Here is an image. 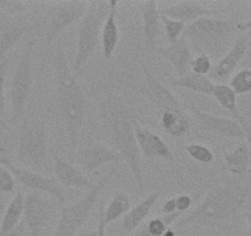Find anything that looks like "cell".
<instances>
[{
	"label": "cell",
	"mask_w": 251,
	"mask_h": 236,
	"mask_svg": "<svg viewBox=\"0 0 251 236\" xmlns=\"http://www.w3.org/2000/svg\"><path fill=\"white\" fill-rule=\"evenodd\" d=\"M156 52L163 55L173 66V68L177 73V76H183L185 74H187L192 61V48L183 36L175 43H171L166 47L158 48Z\"/></svg>",
	"instance_id": "cell-19"
},
{
	"label": "cell",
	"mask_w": 251,
	"mask_h": 236,
	"mask_svg": "<svg viewBox=\"0 0 251 236\" xmlns=\"http://www.w3.org/2000/svg\"><path fill=\"white\" fill-rule=\"evenodd\" d=\"M0 236H26V224L25 221H21L15 229H13L11 231L5 234H1Z\"/></svg>",
	"instance_id": "cell-41"
},
{
	"label": "cell",
	"mask_w": 251,
	"mask_h": 236,
	"mask_svg": "<svg viewBox=\"0 0 251 236\" xmlns=\"http://www.w3.org/2000/svg\"><path fill=\"white\" fill-rule=\"evenodd\" d=\"M89 1L74 0V1H59L54 4L48 16L45 37L47 45L57 41L60 33L79 19H83L88 10Z\"/></svg>",
	"instance_id": "cell-10"
},
{
	"label": "cell",
	"mask_w": 251,
	"mask_h": 236,
	"mask_svg": "<svg viewBox=\"0 0 251 236\" xmlns=\"http://www.w3.org/2000/svg\"><path fill=\"white\" fill-rule=\"evenodd\" d=\"M245 218H246V223H248V228H249L248 236H251V212L250 211L246 212Z\"/></svg>",
	"instance_id": "cell-46"
},
{
	"label": "cell",
	"mask_w": 251,
	"mask_h": 236,
	"mask_svg": "<svg viewBox=\"0 0 251 236\" xmlns=\"http://www.w3.org/2000/svg\"><path fill=\"white\" fill-rule=\"evenodd\" d=\"M55 105L69 137V146L74 151L78 146L79 137L86 117V95L83 85L69 67L66 49L57 41L54 57Z\"/></svg>",
	"instance_id": "cell-2"
},
{
	"label": "cell",
	"mask_w": 251,
	"mask_h": 236,
	"mask_svg": "<svg viewBox=\"0 0 251 236\" xmlns=\"http://www.w3.org/2000/svg\"><path fill=\"white\" fill-rule=\"evenodd\" d=\"M0 11L8 16H24L28 11L27 6L19 0H0Z\"/></svg>",
	"instance_id": "cell-35"
},
{
	"label": "cell",
	"mask_w": 251,
	"mask_h": 236,
	"mask_svg": "<svg viewBox=\"0 0 251 236\" xmlns=\"http://www.w3.org/2000/svg\"><path fill=\"white\" fill-rule=\"evenodd\" d=\"M132 123H133L134 133H136L137 142H138L139 149H141V153L143 158H160L169 161L175 160L170 146L158 134L151 132V129H147L144 127H142L136 121V118H132Z\"/></svg>",
	"instance_id": "cell-16"
},
{
	"label": "cell",
	"mask_w": 251,
	"mask_h": 236,
	"mask_svg": "<svg viewBox=\"0 0 251 236\" xmlns=\"http://www.w3.org/2000/svg\"><path fill=\"white\" fill-rule=\"evenodd\" d=\"M15 189V179L8 167L0 166V192L10 193Z\"/></svg>",
	"instance_id": "cell-36"
},
{
	"label": "cell",
	"mask_w": 251,
	"mask_h": 236,
	"mask_svg": "<svg viewBox=\"0 0 251 236\" xmlns=\"http://www.w3.org/2000/svg\"><path fill=\"white\" fill-rule=\"evenodd\" d=\"M175 201H176V211L185 214V212H187L188 209L191 208L192 204H194V197L190 196V194L182 193L176 196Z\"/></svg>",
	"instance_id": "cell-37"
},
{
	"label": "cell",
	"mask_w": 251,
	"mask_h": 236,
	"mask_svg": "<svg viewBox=\"0 0 251 236\" xmlns=\"http://www.w3.org/2000/svg\"><path fill=\"white\" fill-rule=\"evenodd\" d=\"M75 163L86 173L94 172L101 166L116 163L120 160V155L108 145L90 144L75 153Z\"/></svg>",
	"instance_id": "cell-17"
},
{
	"label": "cell",
	"mask_w": 251,
	"mask_h": 236,
	"mask_svg": "<svg viewBox=\"0 0 251 236\" xmlns=\"http://www.w3.org/2000/svg\"><path fill=\"white\" fill-rule=\"evenodd\" d=\"M9 61L3 58L0 61V126L4 124L6 115V102H5V75L8 69Z\"/></svg>",
	"instance_id": "cell-33"
},
{
	"label": "cell",
	"mask_w": 251,
	"mask_h": 236,
	"mask_svg": "<svg viewBox=\"0 0 251 236\" xmlns=\"http://www.w3.org/2000/svg\"><path fill=\"white\" fill-rule=\"evenodd\" d=\"M160 196L161 192L155 191L149 194L148 197H146L143 201L139 202L137 206L132 207L128 213L122 218V221H121L120 225L121 231L122 233H132V231H136L143 224V221L148 218L151 209L155 206V203L160 198Z\"/></svg>",
	"instance_id": "cell-23"
},
{
	"label": "cell",
	"mask_w": 251,
	"mask_h": 236,
	"mask_svg": "<svg viewBox=\"0 0 251 236\" xmlns=\"http://www.w3.org/2000/svg\"><path fill=\"white\" fill-rule=\"evenodd\" d=\"M159 116L161 128L173 138H181L191 129L194 119L186 111H161Z\"/></svg>",
	"instance_id": "cell-24"
},
{
	"label": "cell",
	"mask_w": 251,
	"mask_h": 236,
	"mask_svg": "<svg viewBox=\"0 0 251 236\" xmlns=\"http://www.w3.org/2000/svg\"><path fill=\"white\" fill-rule=\"evenodd\" d=\"M236 30L233 20L203 18L186 26L183 37L201 54L216 55Z\"/></svg>",
	"instance_id": "cell-5"
},
{
	"label": "cell",
	"mask_w": 251,
	"mask_h": 236,
	"mask_svg": "<svg viewBox=\"0 0 251 236\" xmlns=\"http://www.w3.org/2000/svg\"><path fill=\"white\" fill-rule=\"evenodd\" d=\"M133 236H151V234L147 231V226H146V223L142 224L141 226H139L138 229H137L136 231H134V235Z\"/></svg>",
	"instance_id": "cell-43"
},
{
	"label": "cell",
	"mask_w": 251,
	"mask_h": 236,
	"mask_svg": "<svg viewBox=\"0 0 251 236\" xmlns=\"http://www.w3.org/2000/svg\"><path fill=\"white\" fill-rule=\"evenodd\" d=\"M8 168L13 173L15 181H18L23 186L33 189L36 192L50 194V197L57 199L60 204L66 202V193L63 191L59 182L55 179H53V177L45 176L38 172V171L30 170V168L18 167V166L13 165V164L8 166Z\"/></svg>",
	"instance_id": "cell-12"
},
{
	"label": "cell",
	"mask_w": 251,
	"mask_h": 236,
	"mask_svg": "<svg viewBox=\"0 0 251 236\" xmlns=\"http://www.w3.org/2000/svg\"><path fill=\"white\" fill-rule=\"evenodd\" d=\"M142 71H143L146 83L143 85L127 84V88H129L132 91L148 100L156 108V112L169 110L185 111V107L181 105L178 98L171 93L170 89H168L163 83H160L159 79L151 73L148 67L144 63H142Z\"/></svg>",
	"instance_id": "cell-9"
},
{
	"label": "cell",
	"mask_w": 251,
	"mask_h": 236,
	"mask_svg": "<svg viewBox=\"0 0 251 236\" xmlns=\"http://www.w3.org/2000/svg\"><path fill=\"white\" fill-rule=\"evenodd\" d=\"M132 208L129 197L123 192H116L111 198L107 208H105V223L106 225L113 223L117 219L123 218Z\"/></svg>",
	"instance_id": "cell-28"
},
{
	"label": "cell",
	"mask_w": 251,
	"mask_h": 236,
	"mask_svg": "<svg viewBox=\"0 0 251 236\" xmlns=\"http://www.w3.org/2000/svg\"><path fill=\"white\" fill-rule=\"evenodd\" d=\"M250 35L251 33H244L236 38L230 49L213 67L212 71L209 73L208 78L212 81L217 84H224V81L228 80L233 75L238 64L240 63V61L248 52V41Z\"/></svg>",
	"instance_id": "cell-15"
},
{
	"label": "cell",
	"mask_w": 251,
	"mask_h": 236,
	"mask_svg": "<svg viewBox=\"0 0 251 236\" xmlns=\"http://www.w3.org/2000/svg\"><path fill=\"white\" fill-rule=\"evenodd\" d=\"M164 236H176V233H175V229L174 228H169L168 230L165 231V234H164Z\"/></svg>",
	"instance_id": "cell-47"
},
{
	"label": "cell",
	"mask_w": 251,
	"mask_h": 236,
	"mask_svg": "<svg viewBox=\"0 0 251 236\" xmlns=\"http://www.w3.org/2000/svg\"><path fill=\"white\" fill-rule=\"evenodd\" d=\"M229 173L234 177H243L251 167V153L248 143H241L233 151L224 155Z\"/></svg>",
	"instance_id": "cell-25"
},
{
	"label": "cell",
	"mask_w": 251,
	"mask_h": 236,
	"mask_svg": "<svg viewBox=\"0 0 251 236\" xmlns=\"http://www.w3.org/2000/svg\"><path fill=\"white\" fill-rule=\"evenodd\" d=\"M217 13L218 11L206 8L200 1H181V3L173 4L170 6H165L161 10V15L181 21L183 24H192L200 19L209 18Z\"/></svg>",
	"instance_id": "cell-20"
},
{
	"label": "cell",
	"mask_w": 251,
	"mask_h": 236,
	"mask_svg": "<svg viewBox=\"0 0 251 236\" xmlns=\"http://www.w3.org/2000/svg\"><path fill=\"white\" fill-rule=\"evenodd\" d=\"M106 223H105V203L101 202L99 207V223H98V236H107L106 234Z\"/></svg>",
	"instance_id": "cell-39"
},
{
	"label": "cell",
	"mask_w": 251,
	"mask_h": 236,
	"mask_svg": "<svg viewBox=\"0 0 251 236\" xmlns=\"http://www.w3.org/2000/svg\"><path fill=\"white\" fill-rule=\"evenodd\" d=\"M251 197V179L224 177L209 189L203 201L171 226L176 229L218 226L238 216Z\"/></svg>",
	"instance_id": "cell-1"
},
{
	"label": "cell",
	"mask_w": 251,
	"mask_h": 236,
	"mask_svg": "<svg viewBox=\"0 0 251 236\" xmlns=\"http://www.w3.org/2000/svg\"><path fill=\"white\" fill-rule=\"evenodd\" d=\"M183 150L190 155V158L194 159L195 161L201 164H211L214 161V153L203 144H187L183 146Z\"/></svg>",
	"instance_id": "cell-31"
},
{
	"label": "cell",
	"mask_w": 251,
	"mask_h": 236,
	"mask_svg": "<svg viewBox=\"0 0 251 236\" xmlns=\"http://www.w3.org/2000/svg\"><path fill=\"white\" fill-rule=\"evenodd\" d=\"M236 121L240 123V126L243 127L244 129V133H245V138H246V143H248L249 148H250V153H251V123L250 122L246 119L244 116L239 115L238 117H236ZM249 173L251 175V167H250V171H249Z\"/></svg>",
	"instance_id": "cell-38"
},
{
	"label": "cell",
	"mask_w": 251,
	"mask_h": 236,
	"mask_svg": "<svg viewBox=\"0 0 251 236\" xmlns=\"http://www.w3.org/2000/svg\"><path fill=\"white\" fill-rule=\"evenodd\" d=\"M37 26L35 21L25 15L0 18V61L5 58L9 49Z\"/></svg>",
	"instance_id": "cell-14"
},
{
	"label": "cell",
	"mask_w": 251,
	"mask_h": 236,
	"mask_svg": "<svg viewBox=\"0 0 251 236\" xmlns=\"http://www.w3.org/2000/svg\"><path fill=\"white\" fill-rule=\"evenodd\" d=\"M48 128L43 119L33 118L19 124L16 160L24 166L41 170L47 161Z\"/></svg>",
	"instance_id": "cell-6"
},
{
	"label": "cell",
	"mask_w": 251,
	"mask_h": 236,
	"mask_svg": "<svg viewBox=\"0 0 251 236\" xmlns=\"http://www.w3.org/2000/svg\"><path fill=\"white\" fill-rule=\"evenodd\" d=\"M190 111L192 113V118L196 122L197 126L201 127L203 131L209 132L212 134L226 137V138L231 139H244L245 133H244L243 127L240 126L236 119H230V118L219 117V116L209 115L204 112L201 108L196 107L195 105L190 106Z\"/></svg>",
	"instance_id": "cell-13"
},
{
	"label": "cell",
	"mask_w": 251,
	"mask_h": 236,
	"mask_svg": "<svg viewBox=\"0 0 251 236\" xmlns=\"http://www.w3.org/2000/svg\"><path fill=\"white\" fill-rule=\"evenodd\" d=\"M160 23L163 24L164 30H165V35L168 41L171 43H175L176 41L180 40L183 36V31H185L186 25L181 21L174 20V19L168 18L160 14Z\"/></svg>",
	"instance_id": "cell-32"
},
{
	"label": "cell",
	"mask_w": 251,
	"mask_h": 236,
	"mask_svg": "<svg viewBox=\"0 0 251 236\" xmlns=\"http://www.w3.org/2000/svg\"><path fill=\"white\" fill-rule=\"evenodd\" d=\"M54 214L53 203L41 192H31L25 197L24 219L30 236H41Z\"/></svg>",
	"instance_id": "cell-11"
},
{
	"label": "cell",
	"mask_w": 251,
	"mask_h": 236,
	"mask_svg": "<svg viewBox=\"0 0 251 236\" xmlns=\"http://www.w3.org/2000/svg\"><path fill=\"white\" fill-rule=\"evenodd\" d=\"M24 204H25V196L23 192L18 191L6 207L5 213L0 223V235L11 231L23 221L21 218H24Z\"/></svg>",
	"instance_id": "cell-27"
},
{
	"label": "cell",
	"mask_w": 251,
	"mask_h": 236,
	"mask_svg": "<svg viewBox=\"0 0 251 236\" xmlns=\"http://www.w3.org/2000/svg\"><path fill=\"white\" fill-rule=\"evenodd\" d=\"M236 30L239 31H251V20L246 21V23L236 24Z\"/></svg>",
	"instance_id": "cell-44"
},
{
	"label": "cell",
	"mask_w": 251,
	"mask_h": 236,
	"mask_svg": "<svg viewBox=\"0 0 251 236\" xmlns=\"http://www.w3.org/2000/svg\"><path fill=\"white\" fill-rule=\"evenodd\" d=\"M120 1L110 0L108 1L107 18L102 26L101 32V46H102V54L105 59H110L117 48L118 40H120V30L117 24V10Z\"/></svg>",
	"instance_id": "cell-22"
},
{
	"label": "cell",
	"mask_w": 251,
	"mask_h": 236,
	"mask_svg": "<svg viewBox=\"0 0 251 236\" xmlns=\"http://www.w3.org/2000/svg\"><path fill=\"white\" fill-rule=\"evenodd\" d=\"M75 236H98V231L96 230H83Z\"/></svg>",
	"instance_id": "cell-45"
},
{
	"label": "cell",
	"mask_w": 251,
	"mask_h": 236,
	"mask_svg": "<svg viewBox=\"0 0 251 236\" xmlns=\"http://www.w3.org/2000/svg\"><path fill=\"white\" fill-rule=\"evenodd\" d=\"M108 1H89L88 10L81 19L76 37V53L72 71L75 76L88 63L101 42L102 26L107 18Z\"/></svg>",
	"instance_id": "cell-4"
},
{
	"label": "cell",
	"mask_w": 251,
	"mask_h": 236,
	"mask_svg": "<svg viewBox=\"0 0 251 236\" xmlns=\"http://www.w3.org/2000/svg\"><path fill=\"white\" fill-rule=\"evenodd\" d=\"M176 212L177 211H176L175 197H171V198H169L168 201L163 204V207H161V213H163L164 215H170V214L176 213Z\"/></svg>",
	"instance_id": "cell-40"
},
{
	"label": "cell",
	"mask_w": 251,
	"mask_h": 236,
	"mask_svg": "<svg viewBox=\"0 0 251 236\" xmlns=\"http://www.w3.org/2000/svg\"><path fill=\"white\" fill-rule=\"evenodd\" d=\"M168 83L170 85L176 86L180 89H187L194 93L202 94L206 96H212L214 83L208 78V76L199 75L192 71L185 74L183 76H177V78H169Z\"/></svg>",
	"instance_id": "cell-26"
},
{
	"label": "cell",
	"mask_w": 251,
	"mask_h": 236,
	"mask_svg": "<svg viewBox=\"0 0 251 236\" xmlns=\"http://www.w3.org/2000/svg\"><path fill=\"white\" fill-rule=\"evenodd\" d=\"M113 173H115L113 170L106 173L102 179L98 184L94 185L93 189H89L88 193L81 197L78 202L69 204V206L60 207L59 221L50 236H75L81 226L88 220L89 216L91 215V212L95 208L101 192L106 189Z\"/></svg>",
	"instance_id": "cell-7"
},
{
	"label": "cell",
	"mask_w": 251,
	"mask_h": 236,
	"mask_svg": "<svg viewBox=\"0 0 251 236\" xmlns=\"http://www.w3.org/2000/svg\"><path fill=\"white\" fill-rule=\"evenodd\" d=\"M4 207H5V206H4V204H0V212L3 211V209H4Z\"/></svg>",
	"instance_id": "cell-48"
},
{
	"label": "cell",
	"mask_w": 251,
	"mask_h": 236,
	"mask_svg": "<svg viewBox=\"0 0 251 236\" xmlns=\"http://www.w3.org/2000/svg\"><path fill=\"white\" fill-rule=\"evenodd\" d=\"M33 49H35V41H27L19 58L13 79H11V124H18L19 122H21L25 115V108L30 98L31 91H32Z\"/></svg>",
	"instance_id": "cell-8"
},
{
	"label": "cell",
	"mask_w": 251,
	"mask_h": 236,
	"mask_svg": "<svg viewBox=\"0 0 251 236\" xmlns=\"http://www.w3.org/2000/svg\"><path fill=\"white\" fill-rule=\"evenodd\" d=\"M103 133L111 148L120 155L128 166L134 182L141 191H144L143 156L137 142L132 118L121 111L117 106L111 105L105 110Z\"/></svg>",
	"instance_id": "cell-3"
},
{
	"label": "cell",
	"mask_w": 251,
	"mask_h": 236,
	"mask_svg": "<svg viewBox=\"0 0 251 236\" xmlns=\"http://www.w3.org/2000/svg\"><path fill=\"white\" fill-rule=\"evenodd\" d=\"M52 156L57 181L59 182L60 186H64L67 189H93L94 185L78 167L58 155L55 151H53Z\"/></svg>",
	"instance_id": "cell-18"
},
{
	"label": "cell",
	"mask_w": 251,
	"mask_h": 236,
	"mask_svg": "<svg viewBox=\"0 0 251 236\" xmlns=\"http://www.w3.org/2000/svg\"><path fill=\"white\" fill-rule=\"evenodd\" d=\"M11 160H10V156H9L8 150H6L5 146L0 145V166H8L11 165Z\"/></svg>",
	"instance_id": "cell-42"
},
{
	"label": "cell",
	"mask_w": 251,
	"mask_h": 236,
	"mask_svg": "<svg viewBox=\"0 0 251 236\" xmlns=\"http://www.w3.org/2000/svg\"><path fill=\"white\" fill-rule=\"evenodd\" d=\"M249 211H250V212H251V207H250V208H249Z\"/></svg>",
	"instance_id": "cell-49"
},
{
	"label": "cell",
	"mask_w": 251,
	"mask_h": 236,
	"mask_svg": "<svg viewBox=\"0 0 251 236\" xmlns=\"http://www.w3.org/2000/svg\"><path fill=\"white\" fill-rule=\"evenodd\" d=\"M229 86L235 95H245L251 93V69H241L236 71L230 79Z\"/></svg>",
	"instance_id": "cell-30"
},
{
	"label": "cell",
	"mask_w": 251,
	"mask_h": 236,
	"mask_svg": "<svg viewBox=\"0 0 251 236\" xmlns=\"http://www.w3.org/2000/svg\"><path fill=\"white\" fill-rule=\"evenodd\" d=\"M212 96L217 100V102L230 112L234 117H238L240 115L238 107V100H236V95L231 88L226 84H214L213 91H212Z\"/></svg>",
	"instance_id": "cell-29"
},
{
	"label": "cell",
	"mask_w": 251,
	"mask_h": 236,
	"mask_svg": "<svg viewBox=\"0 0 251 236\" xmlns=\"http://www.w3.org/2000/svg\"><path fill=\"white\" fill-rule=\"evenodd\" d=\"M143 23V40L144 48L151 50L160 33V14L158 4L153 0L141 1L137 4Z\"/></svg>",
	"instance_id": "cell-21"
},
{
	"label": "cell",
	"mask_w": 251,
	"mask_h": 236,
	"mask_svg": "<svg viewBox=\"0 0 251 236\" xmlns=\"http://www.w3.org/2000/svg\"><path fill=\"white\" fill-rule=\"evenodd\" d=\"M190 68L192 69V73L195 74H199V75L203 76L209 75V73H211L212 69H213L211 57H209L208 54H201V53H200L197 57L192 58Z\"/></svg>",
	"instance_id": "cell-34"
}]
</instances>
